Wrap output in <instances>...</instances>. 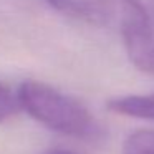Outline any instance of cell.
I'll use <instances>...</instances> for the list:
<instances>
[{"instance_id":"4","label":"cell","mask_w":154,"mask_h":154,"mask_svg":"<svg viewBox=\"0 0 154 154\" xmlns=\"http://www.w3.org/2000/svg\"><path fill=\"white\" fill-rule=\"evenodd\" d=\"M108 109L121 116L154 121V93L113 98L108 101Z\"/></svg>"},{"instance_id":"1","label":"cell","mask_w":154,"mask_h":154,"mask_svg":"<svg viewBox=\"0 0 154 154\" xmlns=\"http://www.w3.org/2000/svg\"><path fill=\"white\" fill-rule=\"evenodd\" d=\"M18 106L48 129L73 137L91 139L100 126L85 104L47 83L27 80L18 86Z\"/></svg>"},{"instance_id":"3","label":"cell","mask_w":154,"mask_h":154,"mask_svg":"<svg viewBox=\"0 0 154 154\" xmlns=\"http://www.w3.org/2000/svg\"><path fill=\"white\" fill-rule=\"evenodd\" d=\"M47 4L66 17L96 27L109 25L118 17V0H47Z\"/></svg>"},{"instance_id":"7","label":"cell","mask_w":154,"mask_h":154,"mask_svg":"<svg viewBox=\"0 0 154 154\" xmlns=\"http://www.w3.org/2000/svg\"><path fill=\"white\" fill-rule=\"evenodd\" d=\"M47 154H73V152H70V151H65V149H51V151H48Z\"/></svg>"},{"instance_id":"2","label":"cell","mask_w":154,"mask_h":154,"mask_svg":"<svg viewBox=\"0 0 154 154\" xmlns=\"http://www.w3.org/2000/svg\"><path fill=\"white\" fill-rule=\"evenodd\" d=\"M121 37L131 63L154 75V18L141 0H118Z\"/></svg>"},{"instance_id":"6","label":"cell","mask_w":154,"mask_h":154,"mask_svg":"<svg viewBox=\"0 0 154 154\" xmlns=\"http://www.w3.org/2000/svg\"><path fill=\"white\" fill-rule=\"evenodd\" d=\"M18 108L20 106H18L17 94H14V91L7 85L0 83V124L8 119Z\"/></svg>"},{"instance_id":"5","label":"cell","mask_w":154,"mask_h":154,"mask_svg":"<svg viewBox=\"0 0 154 154\" xmlns=\"http://www.w3.org/2000/svg\"><path fill=\"white\" fill-rule=\"evenodd\" d=\"M123 154H154V129L129 134L123 144Z\"/></svg>"}]
</instances>
